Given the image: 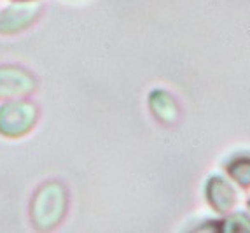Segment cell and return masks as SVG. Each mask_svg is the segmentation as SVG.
Wrapping results in <instances>:
<instances>
[{
  "label": "cell",
  "mask_w": 250,
  "mask_h": 233,
  "mask_svg": "<svg viewBox=\"0 0 250 233\" xmlns=\"http://www.w3.org/2000/svg\"><path fill=\"white\" fill-rule=\"evenodd\" d=\"M35 90L34 75L13 65L0 67V98H21Z\"/></svg>",
  "instance_id": "cell-3"
},
{
  "label": "cell",
  "mask_w": 250,
  "mask_h": 233,
  "mask_svg": "<svg viewBox=\"0 0 250 233\" xmlns=\"http://www.w3.org/2000/svg\"><path fill=\"white\" fill-rule=\"evenodd\" d=\"M20 2H32V0H20Z\"/></svg>",
  "instance_id": "cell-5"
},
{
  "label": "cell",
  "mask_w": 250,
  "mask_h": 233,
  "mask_svg": "<svg viewBox=\"0 0 250 233\" xmlns=\"http://www.w3.org/2000/svg\"><path fill=\"white\" fill-rule=\"evenodd\" d=\"M67 212V191L63 184L51 181L44 183L32 200L30 217L39 230L54 228Z\"/></svg>",
  "instance_id": "cell-1"
},
{
  "label": "cell",
  "mask_w": 250,
  "mask_h": 233,
  "mask_svg": "<svg viewBox=\"0 0 250 233\" xmlns=\"http://www.w3.org/2000/svg\"><path fill=\"white\" fill-rule=\"evenodd\" d=\"M39 111L30 100H13L0 105V133L16 139L28 133L35 126Z\"/></svg>",
  "instance_id": "cell-2"
},
{
  "label": "cell",
  "mask_w": 250,
  "mask_h": 233,
  "mask_svg": "<svg viewBox=\"0 0 250 233\" xmlns=\"http://www.w3.org/2000/svg\"><path fill=\"white\" fill-rule=\"evenodd\" d=\"M39 4H14L0 14V32L14 33L25 30L39 16Z\"/></svg>",
  "instance_id": "cell-4"
}]
</instances>
